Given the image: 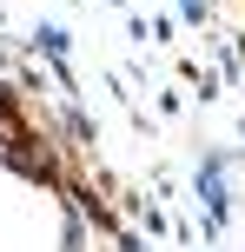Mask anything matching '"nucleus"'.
Instances as JSON below:
<instances>
[]
</instances>
